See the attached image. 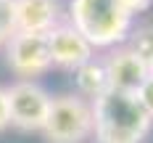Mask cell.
<instances>
[{"instance_id": "cell-1", "label": "cell", "mask_w": 153, "mask_h": 143, "mask_svg": "<svg viewBox=\"0 0 153 143\" xmlns=\"http://www.w3.org/2000/svg\"><path fill=\"white\" fill-rule=\"evenodd\" d=\"M151 0H71L69 24L87 37L95 50L116 48L132 34L135 16L143 13Z\"/></svg>"}, {"instance_id": "cell-2", "label": "cell", "mask_w": 153, "mask_h": 143, "mask_svg": "<svg viewBox=\"0 0 153 143\" xmlns=\"http://www.w3.org/2000/svg\"><path fill=\"white\" fill-rule=\"evenodd\" d=\"M151 127V117L135 95L106 90L92 101V135L98 143H143Z\"/></svg>"}, {"instance_id": "cell-3", "label": "cell", "mask_w": 153, "mask_h": 143, "mask_svg": "<svg viewBox=\"0 0 153 143\" xmlns=\"http://www.w3.org/2000/svg\"><path fill=\"white\" fill-rule=\"evenodd\" d=\"M48 143H85L92 138V103L76 93H63L50 101L42 127Z\"/></svg>"}, {"instance_id": "cell-4", "label": "cell", "mask_w": 153, "mask_h": 143, "mask_svg": "<svg viewBox=\"0 0 153 143\" xmlns=\"http://www.w3.org/2000/svg\"><path fill=\"white\" fill-rule=\"evenodd\" d=\"M5 98H8V117H11L13 127L27 130V133H34V130L45 127L53 98L40 82L19 79V82L5 88Z\"/></svg>"}, {"instance_id": "cell-5", "label": "cell", "mask_w": 153, "mask_h": 143, "mask_svg": "<svg viewBox=\"0 0 153 143\" xmlns=\"http://www.w3.org/2000/svg\"><path fill=\"white\" fill-rule=\"evenodd\" d=\"M5 61L19 79H34L45 74L50 64V50H48L45 34H27V32H13L11 40L5 43Z\"/></svg>"}, {"instance_id": "cell-6", "label": "cell", "mask_w": 153, "mask_h": 143, "mask_svg": "<svg viewBox=\"0 0 153 143\" xmlns=\"http://www.w3.org/2000/svg\"><path fill=\"white\" fill-rule=\"evenodd\" d=\"M45 37H48V50H50V64L58 69L76 72L82 64L95 58V48L69 21H61L58 27H53Z\"/></svg>"}, {"instance_id": "cell-7", "label": "cell", "mask_w": 153, "mask_h": 143, "mask_svg": "<svg viewBox=\"0 0 153 143\" xmlns=\"http://www.w3.org/2000/svg\"><path fill=\"white\" fill-rule=\"evenodd\" d=\"M103 66H106V77H108V90H116V93L135 95L143 88V82L151 77L145 64L137 58V53L129 45L111 48L108 56H103Z\"/></svg>"}, {"instance_id": "cell-8", "label": "cell", "mask_w": 153, "mask_h": 143, "mask_svg": "<svg viewBox=\"0 0 153 143\" xmlns=\"http://www.w3.org/2000/svg\"><path fill=\"white\" fill-rule=\"evenodd\" d=\"M61 24L58 0H13V27L27 34H48Z\"/></svg>"}, {"instance_id": "cell-9", "label": "cell", "mask_w": 153, "mask_h": 143, "mask_svg": "<svg viewBox=\"0 0 153 143\" xmlns=\"http://www.w3.org/2000/svg\"><path fill=\"white\" fill-rule=\"evenodd\" d=\"M74 79H76V95L87 98V101H95L108 90V77H106V66H103V58L95 56L92 61L82 64L79 69L74 72Z\"/></svg>"}, {"instance_id": "cell-10", "label": "cell", "mask_w": 153, "mask_h": 143, "mask_svg": "<svg viewBox=\"0 0 153 143\" xmlns=\"http://www.w3.org/2000/svg\"><path fill=\"white\" fill-rule=\"evenodd\" d=\"M129 48L137 53V58L145 64L148 74H153V24H145L140 29H132L129 34Z\"/></svg>"}, {"instance_id": "cell-11", "label": "cell", "mask_w": 153, "mask_h": 143, "mask_svg": "<svg viewBox=\"0 0 153 143\" xmlns=\"http://www.w3.org/2000/svg\"><path fill=\"white\" fill-rule=\"evenodd\" d=\"M13 32V0H0V45H5Z\"/></svg>"}, {"instance_id": "cell-12", "label": "cell", "mask_w": 153, "mask_h": 143, "mask_svg": "<svg viewBox=\"0 0 153 143\" xmlns=\"http://www.w3.org/2000/svg\"><path fill=\"white\" fill-rule=\"evenodd\" d=\"M135 98H137V103L145 109V114L151 117V122H153V74L143 82V88L135 93Z\"/></svg>"}, {"instance_id": "cell-13", "label": "cell", "mask_w": 153, "mask_h": 143, "mask_svg": "<svg viewBox=\"0 0 153 143\" xmlns=\"http://www.w3.org/2000/svg\"><path fill=\"white\" fill-rule=\"evenodd\" d=\"M11 127V117H8V98H5V88H0V133Z\"/></svg>"}]
</instances>
